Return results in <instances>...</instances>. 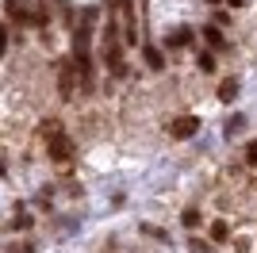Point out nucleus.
Listing matches in <instances>:
<instances>
[{
  "mask_svg": "<svg viewBox=\"0 0 257 253\" xmlns=\"http://www.w3.org/2000/svg\"><path fill=\"white\" fill-rule=\"evenodd\" d=\"M43 138H46V154H50V161L62 169V173H69L77 146H73V138L65 135V126L58 123V119H46V123H43Z\"/></svg>",
  "mask_w": 257,
  "mask_h": 253,
  "instance_id": "1",
  "label": "nucleus"
},
{
  "mask_svg": "<svg viewBox=\"0 0 257 253\" xmlns=\"http://www.w3.org/2000/svg\"><path fill=\"white\" fill-rule=\"evenodd\" d=\"M77 77H81L77 62L73 58H62L58 62V92H62V100H73L77 96Z\"/></svg>",
  "mask_w": 257,
  "mask_h": 253,
  "instance_id": "2",
  "label": "nucleus"
},
{
  "mask_svg": "<svg viewBox=\"0 0 257 253\" xmlns=\"http://www.w3.org/2000/svg\"><path fill=\"white\" fill-rule=\"evenodd\" d=\"M8 16H12V20H16V23H31V27H43V23H46V12L43 8H27V4H20V0H8Z\"/></svg>",
  "mask_w": 257,
  "mask_h": 253,
  "instance_id": "3",
  "label": "nucleus"
},
{
  "mask_svg": "<svg viewBox=\"0 0 257 253\" xmlns=\"http://www.w3.org/2000/svg\"><path fill=\"white\" fill-rule=\"evenodd\" d=\"M119 16H123V46L139 42V23H135V0H119Z\"/></svg>",
  "mask_w": 257,
  "mask_h": 253,
  "instance_id": "4",
  "label": "nucleus"
},
{
  "mask_svg": "<svg viewBox=\"0 0 257 253\" xmlns=\"http://www.w3.org/2000/svg\"><path fill=\"white\" fill-rule=\"evenodd\" d=\"M196 131H200V119H196V115H181V119H173V123H169L173 138H192Z\"/></svg>",
  "mask_w": 257,
  "mask_h": 253,
  "instance_id": "5",
  "label": "nucleus"
},
{
  "mask_svg": "<svg viewBox=\"0 0 257 253\" xmlns=\"http://www.w3.org/2000/svg\"><path fill=\"white\" fill-rule=\"evenodd\" d=\"M200 35H204V39H207V46H215V50H230V42H226V35H223V27H219V23L204 27Z\"/></svg>",
  "mask_w": 257,
  "mask_h": 253,
  "instance_id": "6",
  "label": "nucleus"
},
{
  "mask_svg": "<svg viewBox=\"0 0 257 253\" xmlns=\"http://www.w3.org/2000/svg\"><path fill=\"white\" fill-rule=\"evenodd\" d=\"M234 96H238V77H226V81L219 84V100H223V104H230Z\"/></svg>",
  "mask_w": 257,
  "mask_h": 253,
  "instance_id": "7",
  "label": "nucleus"
},
{
  "mask_svg": "<svg viewBox=\"0 0 257 253\" xmlns=\"http://www.w3.org/2000/svg\"><path fill=\"white\" fill-rule=\"evenodd\" d=\"M142 58H146L150 69H165V58H161V50H154V46H142Z\"/></svg>",
  "mask_w": 257,
  "mask_h": 253,
  "instance_id": "8",
  "label": "nucleus"
},
{
  "mask_svg": "<svg viewBox=\"0 0 257 253\" xmlns=\"http://www.w3.org/2000/svg\"><path fill=\"white\" fill-rule=\"evenodd\" d=\"M226 234H230V226H226L223 219H215L211 222V238H215V242H226Z\"/></svg>",
  "mask_w": 257,
  "mask_h": 253,
  "instance_id": "9",
  "label": "nucleus"
},
{
  "mask_svg": "<svg viewBox=\"0 0 257 253\" xmlns=\"http://www.w3.org/2000/svg\"><path fill=\"white\" fill-rule=\"evenodd\" d=\"M184 42H192V31H188V27H181L177 35H169V46H184Z\"/></svg>",
  "mask_w": 257,
  "mask_h": 253,
  "instance_id": "10",
  "label": "nucleus"
},
{
  "mask_svg": "<svg viewBox=\"0 0 257 253\" xmlns=\"http://www.w3.org/2000/svg\"><path fill=\"white\" fill-rule=\"evenodd\" d=\"M196 65H200V73H215V58H211V54H200Z\"/></svg>",
  "mask_w": 257,
  "mask_h": 253,
  "instance_id": "11",
  "label": "nucleus"
},
{
  "mask_svg": "<svg viewBox=\"0 0 257 253\" xmlns=\"http://www.w3.org/2000/svg\"><path fill=\"white\" fill-rule=\"evenodd\" d=\"M181 222L188 226V230H196V226H200V211H184V215H181Z\"/></svg>",
  "mask_w": 257,
  "mask_h": 253,
  "instance_id": "12",
  "label": "nucleus"
},
{
  "mask_svg": "<svg viewBox=\"0 0 257 253\" xmlns=\"http://www.w3.org/2000/svg\"><path fill=\"white\" fill-rule=\"evenodd\" d=\"M192 253H215L211 242H200V238H192Z\"/></svg>",
  "mask_w": 257,
  "mask_h": 253,
  "instance_id": "13",
  "label": "nucleus"
},
{
  "mask_svg": "<svg viewBox=\"0 0 257 253\" xmlns=\"http://www.w3.org/2000/svg\"><path fill=\"white\" fill-rule=\"evenodd\" d=\"M246 161H249V165H257V142H249V146H246Z\"/></svg>",
  "mask_w": 257,
  "mask_h": 253,
  "instance_id": "14",
  "label": "nucleus"
},
{
  "mask_svg": "<svg viewBox=\"0 0 257 253\" xmlns=\"http://www.w3.org/2000/svg\"><path fill=\"white\" fill-rule=\"evenodd\" d=\"M230 4H234V8H246V4H249V0H230Z\"/></svg>",
  "mask_w": 257,
  "mask_h": 253,
  "instance_id": "15",
  "label": "nucleus"
}]
</instances>
